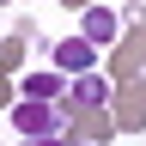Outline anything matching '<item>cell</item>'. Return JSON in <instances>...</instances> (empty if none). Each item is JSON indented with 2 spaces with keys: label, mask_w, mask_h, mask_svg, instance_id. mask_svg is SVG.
<instances>
[{
  "label": "cell",
  "mask_w": 146,
  "mask_h": 146,
  "mask_svg": "<svg viewBox=\"0 0 146 146\" xmlns=\"http://www.w3.org/2000/svg\"><path fill=\"white\" fill-rule=\"evenodd\" d=\"M6 122L18 128V140H49V134H61V110H55V104H36V98H18Z\"/></svg>",
  "instance_id": "6da1fadb"
},
{
  "label": "cell",
  "mask_w": 146,
  "mask_h": 146,
  "mask_svg": "<svg viewBox=\"0 0 146 146\" xmlns=\"http://www.w3.org/2000/svg\"><path fill=\"white\" fill-rule=\"evenodd\" d=\"M91 61H98V49H91L85 36H61V43H55V73H67V79L91 73Z\"/></svg>",
  "instance_id": "7a4b0ae2"
},
{
  "label": "cell",
  "mask_w": 146,
  "mask_h": 146,
  "mask_svg": "<svg viewBox=\"0 0 146 146\" xmlns=\"http://www.w3.org/2000/svg\"><path fill=\"white\" fill-rule=\"evenodd\" d=\"M67 91V73H31L25 79V98H36V104H55Z\"/></svg>",
  "instance_id": "3957f363"
},
{
  "label": "cell",
  "mask_w": 146,
  "mask_h": 146,
  "mask_svg": "<svg viewBox=\"0 0 146 146\" xmlns=\"http://www.w3.org/2000/svg\"><path fill=\"white\" fill-rule=\"evenodd\" d=\"M110 36H116V12H110V6H91V12H85V43L104 49Z\"/></svg>",
  "instance_id": "277c9868"
},
{
  "label": "cell",
  "mask_w": 146,
  "mask_h": 146,
  "mask_svg": "<svg viewBox=\"0 0 146 146\" xmlns=\"http://www.w3.org/2000/svg\"><path fill=\"white\" fill-rule=\"evenodd\" d=\"M73 85V104H104L110 98V79L104 73H79V79H67Z\"/></svg>",
  "instance_id": "5b68a950"
},
{
  "label": "cell",
  "mask_w": 146,
  "mask_h": 146,
  "mask_svg": "<svg viewBox=\"0 0 146 146\" xmlns=\"http://www.w3.org/2000/svg\"><path fill=\"white\" fill-rule=\"evenodd\" d=\"M25 146H67V140H61V134H49V140H25Z\"/></svg>",
  "instance_id": "8992f818"
}]
</instances>
